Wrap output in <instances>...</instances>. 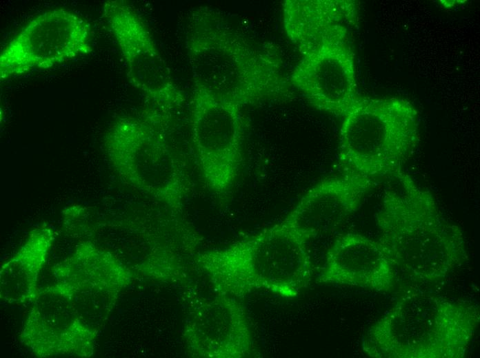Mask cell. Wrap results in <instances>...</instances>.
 I'll list each match as a JSON object with an SVG mask.
<instances>
[{"label": "cell", "mask_w": 480, "mask_h": 358, "mask_svg": "<svg viewBox=\"0 0 480 358\" xmlns=\"http://www.w3.org/2000/svg\"><path fill=\"white\" fill-rule=\"evenodd\" d=\"M308 241L283 221L212 254L222 289H266L286 299L299 295L312 273Z\"/></svg>", "instance_id": "obj_6"}, {"label": "cell", "mask_w": 480, "mask_h": 358, "mask_svg": "<svg viewBox=\"0 0 480 358\" xmlns=\"http://www.w3.org/2000/svg\"><path fill=\"white\" fill-rule=\"evenodd\" d=\"M282 20L300 59L289 79L315 109L343 117L357 92L351 30L358 24L352 0H286Z\"/></svg>", "instance_id": "obj_1"}, {"label": "cell", "mask_w": 480, "mask_h": 358, "mask_svg": "<svg viewBox=\"0 0 480 358\" xmlns=\"http://www.w3.org/2000/svg\"><path fill=\"white\" fill-rule=\"evenodd\" d=\"M103 17L126 63L127 76L163 112L181 107L186 98L140 17L123 0H108Z\"/></svg>", "instance_id": "obj_10"}, {"label": "cell", "mask_w": 480, "mask_h": 358, "mask_svg": "<svg viewBox=\"0 0 480 358\" xmlns=\"http://www.w3.org/2000/svg\"><path fill=\"white\" fill-rule=\"evenodd\" d=\"M419 141L420 117L410 101L359 96L343 116L339 160L346 172L397 178Z\"/></svg>", "instance_id": "obj_4"}, {"label": "cell", "mask_w": 480, "mask_h": 358, "mask_svg": "<svg viewBox=\"0 0 480 358\" xmlns=\"http://www.w3.org/2000/svg\"><path fill=\"white\" fill-rule=\"evenodd\" d=\"M377 185L376 180L346 172L310 187L282 220L308 242L339 227Z\"/></svg>", "instance_id": "obj_11"}, {"label": "cell", "mask_w": 480, "mask_h": 358, "mask_svg": "<svg viewBox=\"0 0 480 358\" xmlns=\"http://www.w3.org/2000/svg\"><path fill=\"white\" fill-rule=\"evenodd\" d=\"M392 267L379 241L346 233L339 236L328 249L318 281L381 291L391 283Z\"/></svg>", "instance_id": "obj_12"}, {"label": "cell", "mask_w": 480, "mask_h": 358, "mask_svg": "<svg viewBox=\"0 0 480 358\" xmlns=\"http://www.w3.org/2000/svg\"><path fill=\"white\" fill-rule=\"evenodd\" d=\"M475 322L462 306L428 294H413L368 330L363 350L374 357H459Z\"/></svg>", "instance_id": "obj_5"}, {"label": "cell", "mask_w": 480, "mask_h": 358, "mask_svg": "<svg viewBox=\"0 0 480 358\" xmlns=\"http://www.w3.org/2000/svg\"><path fill=\"white\" fill-rule=\"evenodd\" d=\"M164 117L119 119L107 138L109 154L120 172L137 187L175 206L183 200V171L166 138Z\"/></svg>", "instance_id": "obj_7"}, {"label": "cell", "mask_w": 480, "mask_h": 358, "mask_svg": "<svg viewBox=\"0 0 480 358\" xmlns=\"http://www.w3.org/2000/svg\"><path fill=\"white\" fill-rule=\"evenodd\" d=\"M90 26L63 8L46 11L30 21L1 50L0 78L6 81L48 69L92 50Z\"/></svg>", "instance_id": "obj_9"}, {"label": "cell", "mask_w": 480, "mask_h": 358, "mask_svg": "<svg viewBox=\"0 0 480 358\" xmlns=\"http://www.w3.org/2000/svg\"><path fill=\"white\" fill-rule=\"evenodd\" d=\"M186 47L193 83L220 99L243 107L295 97L277 47L250 41L212 9L192 13Z\"/></svg>", "instance_id": "obj_2"}, {"label": "cell", "mask_w": 480, "mask_h": 358, "mask_svg": "<svg viewBox=\"0 0 480 358\" xmlns=\"http://www.w3.org/2000/svg\"><path fill=\"white\" fill-rule=\"evenodd\" d=\"M191 129L205 183L219 198L228 196L243 160L242 107L220 99L193 83Z\"/></svg>", "instance_id": "obj_8"}, {"label": "cell", "mask_w": 480, "mask_h": 358, "mask_svg": "<svg viewBox=\"0 0 480 358\" xmlns=\"http://www.w3.org/2000/svg\"><path fill=\"white\" fill-rule=\"evenodd\" d=\"M397 179L401 190L386 191L377 215L379 241L393 266L419 280L439 279L466 257L462 231L409 174L403 171Z\"/></svg>", "instance_id": "obj_3"}]
</instances>
